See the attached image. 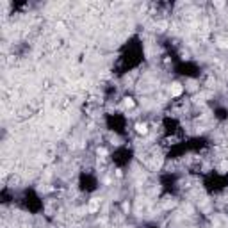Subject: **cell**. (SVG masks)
I'll return each instance as SVG.
<instances>
[{
	"label": "cell",
	"instance_id": "obj_1",
	"mask_svg": "<svg viewBox=\"0 0 228 228\" xmlns=\"http://www.w3.org/2000/svg\"><path fill=\"white\" fill-rule=\"evenodd\" d=\"M180 93H182V86H180V84H173V86H171V95L176 96V95H180Z\"/></svg>",
	"mask_w": 228,
	"mask_h": 228
},
{
	"label": "cell",
	"instance_id": "obj_2",
	"mask_svg": "<svg viewBox=\"0 0 228 228\" xmlns=\"http://www.w3.org/2000/svg\"><path fill=\"white\" fill-rule=\"evenodd\" d=\"M137 132H141V134H146V125H137Z\"/></svg>",
	"mask_w": 228,
	"mask_h": 228
}]
</instances>
